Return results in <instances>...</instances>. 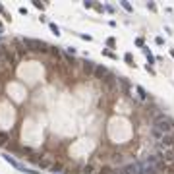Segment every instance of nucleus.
<instances>
[{"instance_id": "obj_20", "label": "nucleus", "mask_w": 174, "mask_h": 174, "mask_svg": "<svg viewBox=\"0 0 174 174\" xmlns=\"http://www.w3.org/2000/svg\"><path fill=\"white\" fill-rule=\"evenodd\" d=\"M147 8L151 10V12H155V10H157V8H155V2H149V4H147Z\"/></svg>"}, {"instance_id": "obj_4", "label": "nucleus", "mask_w": 174, "mask_h": 174, "mask_svg": "<svg viewBox=\"0 0 174 174\" xmlns=\"http://www.w3.org/2000/svg\"><path fill=\"white\" fill-rule=\"evenodd\" d=\"M81 68H83L85 76H93V72H95V64L89 62V60H83V62H81Z\"/></svg>"}, {"instance_id": "obj_29", "label": "nucleus", "mask_w": 174, "mask_h": 174, "mask_svg": "<svg viewBox=\"0 0 174 174\" xmlns=\"http://www.w3.org/2000/svg\"><path fill=\"white\" fill-rule=\"evenodd\" d=\"M0 56H2V50H0Z\"/></svg>"}, {"instance_id": "obj_12", "label": "nucleus", "mask_w": 174, "mask_h": 174, "mask_svg": "<svg viewBox=\"0 0 174 174\" xmlns=\"http://www.w3.org/2000/svg\"><path fill=\"white\" fill-rule=\"evenodd\" d=\"M151 135H153L155 139H162V132H159L157 128H153V132H151Z\"/></svg>"}, {"instance_id": "obj_1", "label": "nucleus", "mask_w": 174, "mask_h": 174, "mask_svg": "<svg viewBox=\"0 0 174 174\" xmlns=\"http://www.w3.org/2000/svg\"><path fill=\"white\" fill-rule=\"evenodd\" d=\"M153 126L159 132H162V134H170V132H174V118H170V116H155L153 120Z\"/></svg>"}, {"instance_id": "obj_2", "label": "nucleus", "mask_w": 174, "mask_h": 174, "mask_svg": "<svg viewBox=\"0 0 174 174\" xmlns=\"http://www.w3.org/2000/svg\"><path fill=\"white\" fill-rule=\"evenodd\" d=\"M23 45H25V48H29V50H33V52H45V50L50 48L46 43L37 41V39H23Z\"/></svg>"}, {"instance_id": "obj_19", "label": "nucleus", "mask_w": 174, "mask_h": 174, "mask_svg": "<svg viewBox=\"0 0 174 174\" xmlns=\"http://www.w3.org/2000/svg\"><path fill=\"white\" fill-rule=\"evenodd\" d=\"M0 14H4V16H6L8 19H12V18H10V16H8V14H6V10H4V6H2V4H0Z\"/></svg>"}, {"instance_id": "obj_14", "label": "nucleus", "mask_w": 174, "mask_h": 174, "mask_svg": "<svg viewBox=\"0 0 174 174\" xmlns=\"http://www.w3.org/2000/svg\"><path fill=\"white\" fill-rule=\"evenodd\" d=\"M162 157L170 161V159H172V157H174V151H172V149H164V155H162Z\"/></svg>"}, {"instance_id": "obj_31", "label": "nucleus", "mask_w": 174, "mask_h": 174, "mask_svg": "<svg viewBox=\"0 0 174 174\" xmlns=\"http://www.w3.org/2000/svg\"><path fill=\"white\" fill-rule=\"evenodd\" d=\"M172 151H174V145H172Z\"/></svg>"}, {"instance_id": "obj_11", "label": "nucleus", "mask_w": 174, "mask_h": 174, "mask_svg": "<svg viewBox=\"0 0 174 174\" xmlns=\"http://www.w3.org/2000/svg\"><path fill=\"white\" fill-rule=\"evenodd\" d=\"M48 50H50V54H52V56H54V58H60V56H62V54H60V50H58L56 46H50Z\"/></svg>"}, {"instance_id": "obj_27", "label": "nucleus", "mask_w": 174, "mask_h": 174, "mask_svg": "<svg viewBox=\"0 0 174 174\" xmlns=\"http://www.w3.org/2000/svg\"><path fill=\"white\" fill-rule=\"evenodd\" d=\"M50 168H52V170H54V172H56V170H60V168H62V166H60V164H52Z\"/></svg>"}, {"instance_id": "obj_9", "label": "nucleus", "mask_w": 174, "mask_h": 174, "mask_svg": "<svg viewBox=\"0 0 174 174\" xmlns=\"http://www.w3.org/2000/svg\"><path fill=\"white\" fill-rule=\"evenodd\" d=\"M99 174H116V170H114L112 166H101Z\"/></svg>"}, {"instance_id": "obj_10", "label": "nucleus", "mask_w": 174, "mask_h": 174, "mask_svg": "<svg viewBox=\"0 0 174 174\" xmlns=\"http://www.w3.org/2000/svg\"><path fill=\"white\" fill-rule=\"evenodd\" d=\"M6 60L10 64H14V62H16V52H6Z\"/></svg>"}, {"instance_id": "obj_18", "label": "nucleus", "mask_w": 174, "mask_h": 174, "mask_svg": "<svg viewBox=\"0 0 174 174\" xmlns=\"http://www.w3.org/2000/svg\"><path fill=\"white\" fill-rule=\"evenodd\" d=\"M122 6L126 8V12H132V10H134V8L130 6V2H122Z\"/></svg>"}, {"instance_id": "obj_5", "label": "nucleus", "mask_w": 174, "mask_h": 174, "mask_svg": "<svg viewBox=\"0 0 174 174\" xmlns=\"http://www.w3.org/2000/svg\"><path fill=\"white\" fill-rule=\"evenodd\" d=\"M14 48H16V54H19V56H25L27 54V48L21 41H14Z\"/></svg>"}, {"instance_id": "obj_30", "label": "nucleus", "mask_w": 174, "mask_h": 174, "mask_svg": "<svg viewBox=\"0 0 174 174\" xmlns=\"http://www.w3.org/2000/svg\"><path fill=\"white\" fill-rule=\"evenodd\" d=\"M172 56H174V50H172Z\"/></svg>"}, {"instance_id": "obj_25", "label": "nucleus", "mask_w": 174, "mask_h": 174, "mask_svg": "<svg viewBox=\"0 0 174 174\" xmlns=\"http://www.w3.org/2000/svg\"><path fill=\"white\" fill-rule=\"evenodd\" d=\"M81 39H83V41H93V37H91V35H81Z\"/></svg>"}, {"instance_id": "obj_7", "label": "nucleus", "mask_w": 174, "mask_h": 174, "mask_svg": "<svg viewBox=\"0 0 174 174\" xmlns=\"http://www.w3.org/2000/svg\"><path fill=\"white\" fill-rule=\"evenodd\" d=\"M130 174H141V166H139V162H130L128 166H126Z\"/></svg>"}, {"instance_id": "obj_13", "label": "nucleus", "mask_w": 174, "mask_h": 174, "mask_svg": "<svg viewBox=\"0 0 174 174\" xmlns=\"http://www.w3.org/2000/svg\"><path fill=\"white\" fill-rule=\"evenodd\" d=\"M83 174H95V168H93V164H87V166H83Z\"/></svg>"}, {"instance_id": "obj_28", "label": "nucleus", "mask_w": 174, "mask_h": 174, "mask_svg": "<svg viewBox=\"0 0 174 174\" xmlns=\"http://www.w3.org/2000/svg\"><path fill=\"white\" fill-rule=\"evenodd\" d=\"M0 27H2V21H0Z\"/></svg>"}, {"instance_id": "obj_21", "label": "nucleus", "mask_w": 174, "mask_h": 174, "mask_svg": "<svg viewBox=\"0 0 174 174\" xmlns=\"http://www.w3.org/2000/svg\"><path fill=\"white\" fill-rule=\"evenodd\" d=\"M118 174H130V172L126 170V166H122V168H118Z\"/></svg>"}, {"instance_id": "obj_22", "label": "nucleus", "mask_w": 174, "mask_h": 174, "mask_svg": "<svg viewBox=\"0 0 174 174\" xmlns=\"http://www.w3.org/2000/svg\"><path fill=\"white\" fill-rule=\"evenodd\" d=\"M33 4H35L39 10H43V8H45V4H43V2H33Z\"/></svg>"}, {"instance_id": "obj_16", "label": "nucleus", "mask_w": 174, "mask_h": 174, "mask_svg": "<svg viewBox=\"0 0 174 174\" xmlns=\"http://www.w3.org/2000/svg\"><path fill=\"white\" fill-rule=\"evenodd\" d=\"M48 27H50V31L54 33L56 37H58V35H60V29H58V27H56V23H48Z\"/></svg>"}, {"instance_id": "obj_17", "label": "nucleus", "mask_w": 174, "mask_h": 174, "mask_svg": "<svg viewBox=\"0 0 174 174\" xmlns=\"http://www.w3.org/2000/svg\"><path fill=\"white\" fill-rule=\"evenodd\" d=\"M103 54H104V56H108V58H116V54H112V52H110L108 48H104V50H103Z\"/></svg>"}, {"instance_id": "obj_15", "label": "nucleus", "mask_w": 174, "mask_h": 174, "mask_svg": "<svg viewBox=\"0 0 174 174\" xmlns=\"http://www.w3.org/2000/svg\"><path fill=\"white\" fill-rule=\"evenodd\" d=\"M135 89H137V93H139V97H141L143 101H145V99H147V93H145V89H143V87H139V85H137V87H135Z\"/></svg>"}, {"instance_id": "obj_26", "label": "nucleus", "mask_w": 174, "mask_h": 174, "mask_svg": "<svg viewBox=\"0 0 174 174\" xmlns=\"http://www.w3.org/2000/svg\"><path fill=\"white\" fill-rule=\"evenodd\" d=\"M135 45H137V46H143V39L139 37V39H137V41H135Z\"/></svg>"}, {"instance_id": "obj_24", "label": "nucleus", "mask_w": 174, "mask_h": 174, "mask_svg": "<svg viewBox=\"0 0 174 174\" xmlns=\"http://www.w3.org/2000/svg\"><path fill=\"white\" fill-rule=\"evenodd\" d=\"M126 62H128V64H130V66L134 64V60H132V56H130V54H126Z\"/></svg>"}, {"instance_id": "obj_23", "label": "nucleus", "mask_w": 174, "mask_h": 174, "mask_svg": "<svg viewBox=\"0 0 174 174\" xmlns=\"http://www.w3.org/2000/svg\"><path fill=\"white\" fill-rule=\"evenodd\" d=\"M106 45H108V46H114V37H110L108 41H106Z\"/></svg>"}, {"instance_id": "obj_8", "label": "nucleus", "mask_w": 174, "mask_h": 174, "mask_svg": "<svg viewBox=\"0 0 174 174\" xmlns=\"http://www.w3.org/2000/svg\"><path fill=\"white\" fill-rule=\"evenodd\" d=\"M8 141H10V134L8 132H0V147H4Z\"/></svg>"}, {"instance_id": "obj_6", "label": "nucleus", "mask_w": 174, "mask_h": 174, "mask_svg": "<svg viewBox=\"0 0 174 174\" xmlns=\"http://www.w3.org/2000/svg\"><path fill=\"white\" fill-rule=\"evenodd\" d=\"M114 83H116V76H114V74H108V76L103 79V85H106V89H112Z\"/></svg>"}, {"instance_id": "obj_3", "label": "nucleus", "mask_w": 174, "mask_h": 174, "mask_svg": "<svg viewBox=\"0 0 174 174\" xmlns=\"http://www.w3.org/2000/svg\"><path fill=\"white\" fill-rule=\"evenodd\" d=\"M108 74H110V72H108V68H106V66H95V72H93V76H95L97 79H101V81H103Z\"/></svg>"}]
</instances>
